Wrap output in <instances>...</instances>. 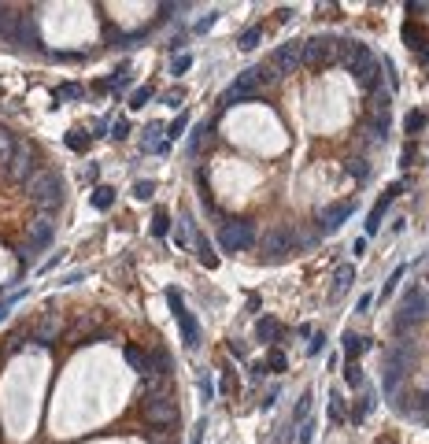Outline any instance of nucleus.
<instances>
[{"label": "nucleus", "mask_w": 429, "mask_h": 444, "mask_svg": "<svg viewBox=\"0 0 429 444\" xmlns=\"http://www.w3.org/2000/svg\"><path fill=\"white\" fill-rule=\"evenodd\" d=\"M422 12H429V4H418V0H414V4H407V15H422Z\"/></svg>", "instance_id": "obj_56"}, {"label": "nucleus", "mask_w": 429, "mask_h": 444, "mask_svg": "<svg viewBox=\"0 0 429 444\" xmlns=\"http://www.w3.org/2000/svg\"><path fill=\"white\" fill-rule=\"evenodd\" d=\"M370 304H374V292H363V296H359V304H356V311H359V315H367V311H370Z\"/></svg>", "instance_id": "obj_50"}, {"label": "nucleus", "mask_w": 429, "mask_h": 444, "mask_svg": "<svg viewBox=\"0 0 429 444\" xmlns=\"http://www.w3.org/2000/svg\"><path fill=\"white\" fill-rule=\"evenodd\" d=\"M219 245H222V252H244V248H252L255 245V222L252 219H233L222 226V233H219Z\"/></svg>", "instance_id": "obj_3"}, {"label": "nucleus", "mask_w": 429, "mask_h": 444, "mask_svg": "<svg viewBox=\"0 0 429 444\" xmlns=\"http://www.w3.org/2000/svg\"><path fill=\"white\" fill-rule=\"evenodd\" d=\"M311 441H315V426L304 422V426H300V444H311Z\"/></svg>", "instance_id": "obj_51"}, {"label": "nucleus", "mask_w": 429, "mask_h": 444, "mask_svg": "<svg viewBox=\"0 0 429 444\" xmlns=\"http://www.w3.org/2000/svg\"><path fill=\"white\" fill-rule=\"evenodd\" d=\"M222 393H237V378H233V374L222 378Z\"/></svg>", "instance_id": "obj_53"}, {"label": "nucleus", "mask_w": 429, "mask_h": 444, "mask_svg": "<svg viewBox=\"0 0 429 444\" xmlns=\"http://www.w3.org/2000/svg\"><path fill=\"white\" fill-rule=\"evenodd\" d=\"M152 233H156V237H167V233H170V215H167L163 208H159L156 219H152Z\"/></svg>", "instance_id": "obj_34"}, {"label": "nucleus", "mask_w": 429, "mask_h": 444, "mask_svg": "<svg viewBox=\"0 0 429 444\" xmlns=\"http://www.w3.org/2000/svg\"><path fill=\"white\" fill-rule=\"evenodd\" d=\"M214 19H219V12H208V15H203L200 23H197V34H208V30L214 26Z\"/></svg>", "instance_id": "obj_49"}, {"label": "nucleus", "mask_w": 429, "mask_h": 444, "mask_svg": "<svg viewBox=\"0 0 429 444\" xmlns=\"http://www.w3.org/2000/svg\"><path fill=\"white\" fill-rule=\"evenodd\" d=\"M163 389H167V378L145 374V382H141V396H145V400H152V396H167Z\"/></svg>", "instance_id": "obj_22"}, {"label": "nucleus", "mask_w": 429, "mask_h": 444, "mask_svg": "<svg viewBox=\"0 0 429 444\" xmlns=\"http://www.w3.org/2000/svg\"><path fill=\"white\" fill-rule=\"evenodd\" d=\"M78 96H85V89L78 82H63L60 89H56V100H78Z\"/></svg>", "instance_id": "obj_31"}, {"label": "nucleus", "mask_w": 429, "mask_h": 444, "mask_svg": "<svg viewBox=\"0 0 429 444\" xmlns=\"http://www.w3.org/2000/svg\"><path fill=\"white\" fill-rule=\"evenodd\" d=\"M152 96H156V89H152V85H145V89H134V96H130V107H134V112H141V107H145L148 100H152Z\"/></svg>", "instance_id": "obj_33"}, {"label": "nucleus", "mask_w": 429, "mask_h": 444, "mask_svg": "<svg viewBox=\"0 0 429 444\" xmlns=\"http://www.w3.org/2000/svg\"><path fill=\"white\" fill-rule=\"evenodd\" d=\"M89 145H93V137L82 134V130H71V134H67V148H71V152H85Z\"/></svg>", "instance_id": "obj_30"}, {"label": "nucleus", "mask_w": 429, "mask_h": 444, "mask_svg": "<svg viewBox=\"0 0 429 444\" xmlns=\"http://www.w3.org/2000/svg\"><path fill=\"white\" fill-rule=\"evenodd\" d=\"M111 204H115V189H107V186L93 189V208L96 211H111Z\"/></svg>", "instance_id": "obj_25"}, {"label": "nucleus", "mask_w": 429, "mask_h": 444, "mask_svg": "<svg viewBox=\"0 0 429 444\" xmlns=\"http://www.w3.org/2000/svg\"><path fill=\"white\" fill-rule=\"evenodd\" d=\"M378 71H381V63H374L370 71L359 74V85H363V89H374V85H378Z\"/></svg>", "instance_id": "obj_36"}, {"label": "nucleus", "mask_w": 429, "mask_h": 444, "mask_svg": "<svg viewBox=\"0 0 429 444\" xmlns=\"http://www.w3.org/2000/svg\"><path fill=\"white\" fill-rule=\"evenodd\" d=\"M300 63H304V41H285V45L274 48V63H271V67L277 74H293Z\"/></svg>", "instance_id": "obj_11"}, {"label": "nucleus", "mask_w": 429, "mask_h": 444, "mask_svg": "<svg viewBox=\"0 0 429 444\" xmlns=\"http://www.w3.org/2000/svg\"><path fill=\"white\" fill-rule=\"evenodd\" d=\"M19 15L23 12H12V8L0 4V41L4 45H15V34H19Z\"/></svg>", "instance_id": "obj_15"}, {"label": "nucleus", "mask_w": 429, "mask_h": 444, "mask_svg": "<svg viewBox=\"0 0 429 444\" xmlns=\"http://www.w3.org/2000/svg\"><path fill=\"white\" fill-rule=\"evenodd\" d=\"M374 407V400L370 396H363L359 400V404H356V411H352V422H363V418H367V411Z\"/></svg>", "instance_id": "obj_41"}, {"label": "nucleus", "mask_w": 429, "mask_h": 444, "mask_svg": "<svg viewBox=\"0 0 429 444\" xmlns=\"http://www.w3.org/2000/svg\"><path fill=\"white\" fill-rule=\"evenodd\" d=\"M311 400H315V396H311V389H307V393L300 396V404H296V415H293V422H304V418H307V411H311Z\"/></svg>", "instance_id": "obj_38"}, {"label": "nucleus", "mask_w": 429, "mask_h": 444, "mask_svg": "<svg viewBox=\"0 0 429 444\" xmlns=\"http://www.w3.org/2000/svg\"><path fill=\"white\" fill-rule=\"evenodd\" d=\"M192 67V56H178L174 63H170V74H185Z\"/></svg>", "instance_id": "obj_45"}, {"label": "nucleus", "mask_w": 429, "mask_h": 444, "mask_svg": "<svg viewBox=\"0 0 429 444\" xmlns=\"http://www.w3.org/2000/svg\"><path fill=\"white\" fill-rule=\"evenodd\" d=\"M148 374L170 378V355H167V348H152V352H148Z\"/></svg>", "instance_id": "obj_20"}, {"label": "nucleus", "mask_w": 429, "mask_h": 444, "mask_svg": "<svg viewBox=\"0 0 429 444\" xmlns=\"http://www.w3.org/2000/svg\"><path fill=\"white\" fill-rule=\"evenodd\" d=\"M400 193H403V181H392V186L381 193V200L374 204V208H370V215H367V233H378V230H381V215L392 208V200L400 197Z\"/></svg>", "instance_id": "obj_13"}, {"label": "nucleus", "mask_w": 429, "mask_h": 444, "mask_svg": "<svg viewBox=\"0 0 429 444\" xmlns=\"http://www.w3.org/2000/svg\"><path fill=\"white\" fill-rule=\"evenodd\" d=\"M52 237H56V222L48 219V215H41V219L30 222V237H26V248H23V259H30L34 252L52 245Z\"/></svg>", "instance_id": "obj_10"}, {"label": "nucleus", "mask_w": 429, "mask_h": 444, "mask_svg": "<svg viewBox=\"0 0 429 444\" xmlns=\"http://www.w3.org/2000/svg\"><path fill=\"white\" fill-rule=\"evenodd\" d=\"M348 170H352V175H356L359 181L370 178V170H367V163H363V159H348Z\"/></svg>", "instance_id": "obj_42"}, {"label": "nucleus", "mask_w": 429, "mask_h": 444, "mask_svg": "<svg viewBox=\"0 0 429 444\" xmlns=\"http://www.w3.org/2000/svg\"><path fill=\"white\" fill-rule=\"evenodd\" d=\"M126 363H130L137 374H148V352H141L137 344H126Z\"/></svg>", "instance_id": "obj_23"}, {"label": "nucleus", "mask_w": 429, "mask_h": 444, "mask_svg": "<svg viewBox=\"0 0 429 444\" xmlns=\"http://www.w3.org/2000/svg\"><path fill=\"white\" fill-rule=\"evenodd\" d=\"M152 193H156V181H148V178H145V181H137V186H134V197H137V200H148Z\"/></svg>", "instance_id": "obj_40"}, {"label": "nucleus", "mask_w": 429, "mask_h": 444, "mask_svg": "<svg viewBox=\"0 0 429 444\" xmlns=\"http://www.w3.org/2000/svg\"><path fill=\"white\" fill-rule=\"evenodd\" d=\"M345 382H348L352 389H359V385H363V371H359V363H348V366H345Z\"/></svg>", "instance_id": "obj_37"}, {"label": "nucleus", "mask_w": 429, "mask_h": 444, "mask_svg": "<svg viewBox=\"0 0 429 444\" xmlns=\"http://www.w3.org/2000/svg\"><path fill=\"white\" fill-rule=\"evenodd\" d=\"M352 211H356V204H326V208L318 211V230H322V233L340 230V226L352 219Z\"/></svg>", "instance_id": "obj_12"}, {"label": "nucleus", "mask_w": 429, "mask_h": 444, "mask_svg": "<svg viewBox=\"0 0 429 444\" xmlns=\"http://www.w3.org/2000/svg\"><path fill=\"white\" fill-rule=\"evenodd\" d=\"M203 429H208V418L197 422V433H192V444H203Z\"/></svg>", "instance_id": "obj_52"}, {"label": "nucleus", "mask_w": 429, "mask_h": 444, "mask_svg": "<svg viewBox=\"0 0 429 444\" xmlns=\"http://www.w3.org/2000/svg\"><path fill=\"white\" fill-rule=\"evenodd\" d=\"M185 130H189V112H178V118H174V123L167 126V141L181 137V134H185Z\"/></svg>", "instance_id": "obj_32"}, {"label": "nucleus", "mask_w": 429, "mask_h": 444, "mask_svg": "<svg viewBox=\"0 0 429 444\" xmlns=\"http://www.w3.org/2000/svg\"><path fill=\"white\" fill-rule=\"evenodd\" d=\"M259 96V85H255V78H252V71H244V74H237L226 89H222V96H219V107H233V104H248V100H255Z\"/></svg>", "instance_id": "obj_6"}, {"label": "nucleus", "mask_w": 429, "mask_h": 444, "mask_svg": "<svg viewBox=\"0 0 429 444\" xmlns=\"http://www.w3.org/2000/svg\"><path fill=\"white\" fill-rule=\"evenodd\" d=\"M15 300H19V296H8V300H4V304H0V322H4V319H8V311H12V304H15Z\"/></svg>", "instance_id": "obj_55"}, {"label": "nucleus", "mask_w": 429, "mask_h": 444, "mask_svg": "<svg viewBox=\"0 0 429 444\" xmlns=\"http://www.w3.org/2000/svg\"><path fill=\"white\" fill-rule=\"evenodd\" d=\"M15 48H41V34H37V23L34 15H19V34H15Z\"/></svg>", "instance_id": "obj_14"}, {"label": "nucleus", "mask_w": 429, "mask_h": 444, "mask_svg": "<svg viewBox=\"0 0 429 444\" xmlns=\"http://www.w3.org/2000/svg\"><path fill=\"white\" fill-rule=\"evenodd\" d=\"M15 145H19V141H15V134H12V130H4V126H0V163H8V159L15 156Z\"/></svg>", "instance_id": "obj_27"}, {"label": "nucleus", "mask_w": 429, "mask_h": 444, "mask_svg": "<svg viewBox=\"0 0 429 444\" xmlns=\"http://www.w3.org/2000/svg\"><path fill=\"white\" fill-rule=\"evenodd\" d=\"M56 337H60V322H56V319H41L37 326H34V341L41 344V348L56 344Z\"/></svg>", "instance_id": "obj_17"}, {"label": "nucleus", "mask_w": 429, "mask_h": 444, "mask_svg": "<svg viewBox=\"0 0 429 444\" xmlns=\"http://www.w3.org/2000/svg\"><path fill=\"white\" fill-rule=\"evenodd\" d=\"M145 422H148V426H174V422H178V404L170 396L145 400Z\"/></svg>", "instance_id": "obj_9"}, {"label": "nucleus", "mask_w": 429, "mask_h": 444, "mask_svg": "<svg viewBox=\"0 0 429 444\" xmlns=\"http://www.w3.org/2000/svg\"><path fill=\"white\" fill-rule=\"evenodd\" d=\"M340 344H345V355H348V363H356L359 355L370 348V341H367V337H359V333H352V330L345 333V337H340Z\"/></svg>", "instance_id": "obj_19"}, {"label": "nucleus", "mask_w": 429, "mask_h": 444, "mask_svg": "<svg viewBox=\"0 0 429 444\" xmlns=\"http://www.w3.org/2000/svg\"><path fill=\"white\" fill-rule=\"evenodd\" d=\"M329 422H345V407H340L337 396H329Z\"/></svg>", "instance_id": "obj_44"}, {"label": "nucleus", "mask_w": 429, "mask_h": 444, "mask_svg": "<svg viewBox=\"0 0 429 444\" xmlns=\"http://www.w3.org/2000/svg\"><path fill=\"white\" fill-rule=\"evenodd\" d=\"M259 248H263L271 259H282V256H289V252L296 248V233L289 230V226H271V230L263 233Z\"/></svg>", "instance_id": "obj_8"}, {"label": "nucleus", "mask_w": 429, "mask_h": 444, "mask_svg": "<svg viewBox=\"0 0 429 444\" xmlns=\"http://www.w3.org/2000/svg\"><path fill=\"white\" fill-rule=\"evenodd\" d=\"M111 137H115V141H126V137H130V123H126V118H119V123H115V130H111Z\"/></svg>", "instance_id": "obj_48"}, {"label": "nucleus", "mask_w": 429, "mask_h": 444, "mask_svg": "<svg viewBox=\"0 0 429 444\" xmlns=\"http://www.w3.org/2000/svg\"><path fill=\"white\" fill-rule=\"evenodd\" d=\"M197 259H200V263H203V267H208V270H214V267H219V256H214V252H211V245H208V237H197Z\"/></svg>", "instance_id": "obj_26"}, {"label": "nucleus", "mask_w": 429, "mask_h": 444, "mask_svg": "<svg viewBox=\"0 0 429 444\" xmlns=\"http://www.w3.org/2000/svg\"><path fill=\"white\" fill-rule=\"evenodd\" d=\"M255 337H259V341H266V344H277V341L285 337V326H282V322H277V319L263 315L259 322H255Z\"/></svg>", "instance_id": "obj_16"}, {"label": "nucleus", "mask_w": 429, "mask_h": 444, "mask_svg": "<svg viewBox=\"0 0 429 444\" xmlns=\"http://www.w3.org/2000/svg\"><path fill=\"white\" fill-rule=\"evenodd\" d=\"M167 304H170V311H174V319L181 326V341H185V348H197V344H200V326H197V319L185 311L181 289H167Z\"/></svg>", "instance_id": "obj_5"}, {"label": "nucleus", "mask_w": 429, "mask_h": 444, "mask_svg": "<svg viewBox=\"0 0 429 444\" xmlns=\"http://www.w3.org/2000/svg\"><path fill=\"white\" fill-rule=\"evenodd\" d=\"M263 366H266V374H285L289 371V359H285L282 348H271V352H266V359H263Z\"/></svg>", "instance_id": "obj_21"}, {"label": "nucleus", "mask_w": 429, "mask_h": 444, "mask_svg": "<svg viewBox=\"0 0 429 444\" xmlns=\"http://www.w3.org/2000/svg\"><path fill=\"white\" fill-rule=\"evenodd\" d=\"M403 126H407V134H418V130L426 126V112H411L403 118Z\"/></svg>", "instance_id": "obj_35"}, {"label": "nucleus", "mask_w": 429, "mask_h": 444, "mask_svg": "<svg viewBox=\"0 0 429 444\" xmlns=\"http://www.w3.org/2000/svg\"><path fill=\"white\" fill-rule=\"evenodd\" d=\"M426 319H429V292L422 285H414L411 292H407V300H403L400 315H396V322H392V330L407 333V326H418V322H426Z\"/></svg>", "instance_id": "obj_2"}, {"label": "nucleus", "mask_w": 429, "mask_h": 444, "mask_svg": "<svg viewBox=\"0 0 429 444\" xmlns=\"http://www.w3.org/2000/svg\"><path fill=\"white\" fill-rule=\"evenodd\" d=\"M403 270H407V267H396V270H392V278L381 285V300H389V296H392V289H396V281L403 278Z\"/></svg>", "instance_id": "obj_39"}, {"label": "nucleus", "mask_w": 429, "mask_h": 444, "mask_svg": "<svg viewBox=\"0 0 429 444\" xmlns=\"http://www.w3.org/2000/svg\"><path fill=\"white\" fill-rule=\"evenodd\" d=\"M418 156V148L411 145V141H407V148H403V167H411V159Z\"/></svg>", "instance_id": "obj_54"}, {"label": "nucleus", "mask_w": 429, "mask_h": 444, "mask_svg": "<svg viewBox=\"0 0 429 444\" xmlns=\"http://www.w3.org/2000/svg\"><path fill=\"white\" fill-rule=\"evenodd\" d=\"M259 41H263V26H248V30L237 37V45H241L244 52H252V48H259Z\"/></svg>", "instance_id": "obj_28"}, {"label": "nucleus", "mask_w": 429, "mask_h": 444, "mask_svg": "<svg viewBox=\"0 0 429 444\" xmlns=\"http://www.w3.org/2000/svg\"><path fill=\"white\" fill-rule=\"evenodd\" d=\"M337 60V37H311L304 41V63L311 71H322Z\"/></svg>", "instance_id": "obj_7"}, {"label": "nucleus", "mask_w": 429, "mask_h": 444, "mask_svg": "<svg viewBox=\"0 0 429 444\" xmlns=\"http://www.w3.org/2000/svg\"><path fill=\"white\" fill-rule=\"evenodd\" d=\"M200 396H203V404H208V400L214 396V382H211V378H208V374H203V378H200Z\"/></svg>", "instance_id": "obj_47"}, {"label": "nucleus", "mask_w": 429, "mask_h": 444, "mask_svg": "<svg viewBox=\"0 0 429 444\" xmlns=\"http://www.w3.org/2000/svg\"><path fill=\"white\" fill-rule=\"evenodd\" d=\"M181 100H185V89H170V93L163 96V104H167V107H178V112H181Z\"/></svg>", "instance_id": "obj_43"}, {"label": "nucleus", "mask_w": 429, "mask_h": 444, "mask_svg": "<svg viewBox=\"0 0 429 444\" xmlns=\"http://www.w3.org/2000/svg\"><path fill=\"white\" fill-rule=\"evenodd\" d=\"M403 41H407V48H414V52H429V37H426V30L418 26V23H407L403 26Z\"/></svg>", "instance_id": "obj_18"}, {"label": "nucleus", "mask_w": 429, "mask_h": 444, "mask_svg": "<svg viewBox=\"0 0 429 444\" xmlns=\"http://www.w3.org/2000/svg\"><path fill=\"white\" fill-rule=\"evenodd\" d=\"M252 78H255V85H274V82H282V74L271 63H259V67H252Z\"/></svg>", "instance_id": "obj_24"}, {"label": "nucleus", "mask_w": 429, "mask_h": 444, "mask_svg": "<svg viewBox=\"0 0 429 444\" xmlns=\"http://www.w3.org/2000/svg\"><path fill=\"white\" fill-rule=\"evenodd\" d=\"M322 348H326V333H315V337H311V344H307V355H318Z\"/></svg>", "instance_id": "obj_46"}, {"label": "nucleus", "mask_w": 429, "mask_h": 444, "mask_svg": "<svg viewBox=\"0 0 429 444\" xmlns=\"http://www.w3.org/2000/svg\"><path fill=\"white\" fill-rule=\"evenodd\" d=\"M352 281H356V267H352V263H345V267L337 270V285H334V296H340V292H345V289L352 285Z\"/></svg>", "instance_id": "obj_29"}, {"label": "nucleus", "mask_w": 429, "mask_h": 444, "mask_svg": "<svg viewBox=\"0 0 429 444\" xmlns=\"http://www.w3.org/2000/svg\"><path fill=\"white\" fill-rule=\"evenodd\" d=\"M4 170H8V178H12L15 186H26V181L37 175V148L30 145V141L26 145H15V156L4 163Z\"/></svg>", "instance_id": "obj_4"}, {"label": "nucleus", "mask_w": 429, "mask_h": 444, "mask_svg": "<svg viewBox=\"0 0 429 444\" xmlns=\"http://www.w3.org/2000/svg\"><path fill=\"white\" fill-rule=\"evenodd\" d=\"M26 193H30V200H34L41 211L52 215V211L63 208V200H67V181H63L60 175H52V170H41V175H34L26 181Z\"/></svg>", "instance_id": "obj_1"}]
</instances>
